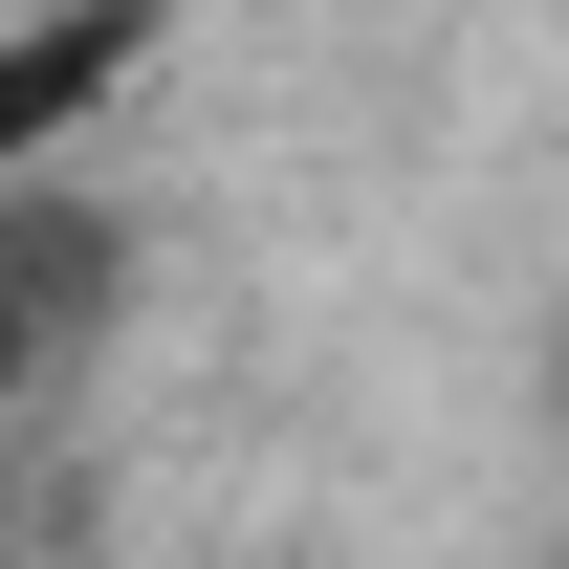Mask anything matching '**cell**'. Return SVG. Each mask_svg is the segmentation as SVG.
I'll return each mask as SVG.
<instances>
[{
	"instance_id": "cell-1",
	"label": "cell",
	"mask_w": 569,
	"mask_h": 569,
	"mask_svg": "<svg viewBox=\"0 0 569 569\" xmlns=\"http://www.w3.org/2000/svg\"><path fill=\"white\" fill-rule=\"evenodd\" d=\"M110 67H132V0H67V22H22V44H0V153H44Z\"/></svg>"
},
{
	"instance_id": "cell-2",
	"label": "cell",
	"mask_w": 569,
	"mask_h": 569,
	"mask_svg": "<svg viewBox=\"0 0 569 569\" xmlns=\"http://www.w3.org/2000/svg\"><path fill=\"white\" fill-rule=\"evenodd\" d=\"M0 372H22V284H0Z\"/></svg>"
}]
</instances>
